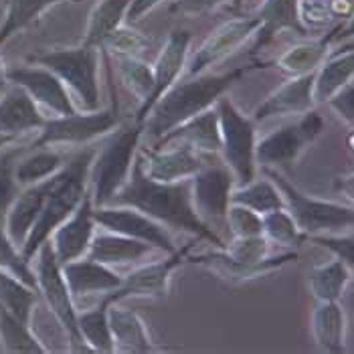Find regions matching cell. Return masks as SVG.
Returning <instances> with one entry per match:
<instances>
[{
  "label": "cell",
  "mask_w": 354,
  "mask_h": 354,
  "mask_svg": "<svg viewBox=\"0 0 354 354\" xmlns=\"http://www.w3.org/2000/svg\"><path fill=\"white\" fill-rule=\"evenodd\" d=\"M61 270L73 300L87 294H97V292L106 294L111 290H118L124 281V277L109 270V266L93 261L89 257L85 259L80 257L69 263H63Z\"/></svg>",
  "instance_id": "cb8c5ba5"
},
{
  "label": "cell",
  "mask_w": 354,
  "mask_h": 354,
  "mask_svg": "<svg viewBox=\"0 0 354 354\" xmlns=\"http://www.w3.org/2000/svg\"><path fill=\"white\" fill-rule=\"evenodd\" d=\"M231 203L243 205L259 215L286 207L281 192L272 180H255V178L231 192Z\"/></svg>",
  "instance_id": "8d00e7d4"
},
{
  "label": "cell",
  "mask_w": 354,
  "mask_h": 354,
  "mask_svg": "<svg viewBox=\"0 0 354 354\" xmlns=\"http://www.w3.org/2000/svg\"><path fill=\"white\" fill-rule=\"evenodd\" d=\"M6 65H4V61H2V57H0V87L2 85H6Z\"/></svg>",
  "instance_id": "681fc988"
},
{
  "label": "cell",
  "mask_w": 354,
  "mask_h": 354,
  "mask_svg": "<svg viewBox=\"0 0 354 354\" xmlns=\"http://www.w3.org/2000/svg\"><path fill=\"white\" fill-rule=\"evenodd\" d=\"M63 0H8L4 21L0 25V47L21 30L30 27L47 8Z\"/></svg>",
  "instance_id": "d590c367"
},
{
  "label": "cell",
  "mask_w": 354,
  "mask_h": 354,
  "mask_svg": "<svg viewBox=\"0 0 354 354\" xmlns=\"http://www.w3.org/2000/svg\"><path fill=\"white\" fill-rule=\"evenodd\" d=\"M118 304L120 301H113L108 310L109 330L113 336V353L148 354L158 351L140 314L118 308Z\"/></svg>",
  "instance_id": "d4e9b609"
},
{
  "label": "cell",
  "mask_w": 354,
  "mask_h": 354,
  "mask_svg": "<svg viewBox=\"0 0 354 354\" xmlns=\"http://www.w3.org/2000/svg\"><path fill=\"white\" fill-rule=\"evenodd\" d=\"M312 87H314V71L288 80L279 89H275L259 108L255 109L251 120L257 124V122H263L268 118L304 113V111L312 109L314 108Z\"/></svg>",
  "instance_id": "603a6c76"
},
{
  "label": "cell",
  "mask_w": 354,
  "mask_h": 354,
  "mask_svg": "<svg viewBox=\"0 0 354 354\" xmlns=\"http://www.w3.org/2000/svg\"><path fill=\"white\" fill-rule=\"evenodd\" d=\"M259 28L255 32V49L270 43L281 30H294L298 35H308L300 19V0H263L259 8Z\"/></svg>",
  "instance_id": "484cf974"
},
{
  "label": "cell",
  "mask_w": 354,
  "mask_h": 354,
  "mask_svg": "<svg viewBox=\"0 0 354 354\" xmlns=\"http://www.w3.org/2000/svg\"><path fill=\"white\" fill-rule=\"evenodd\" d=\"M30 154H23L15 166V178L21 187L37 185L57 174L63 166V156L47 148H28Z\"/></svg>",
  "instance_id": "836d02e7"
},
{
  "label": "cell",
  "mask_w": 354,
  "mask_h": 354,
  "mask_svg": "<svg viewBox=\"0 0 354 354\" xmlns=\"http://www.w3.org/2000/svg\"><path fill=\"white\" fill-rule=\"evenodd\" d=\"M39 301V292L28 288L21 279H17L12 273L0 270V304L12 312L19 320L30 324L32 308Z\"/></svg>",
  "instance_id": "74e56055"
},
{
  "label": "cell",
  "mask_w": 354,
  "mask_h": 354,
  "mask_svg": "<svg viewBox=\"0 0 354 354\" xmlns=\"http://www.w3.org/2000/svg\"><path fill=\"white\" fill-rule=\"evenodd\" d=\"M189 47H191V32L189 30H172L168 35L162 51H160L158 59H156V65L152 67V73H154L152 91L138 106L134 122L144 124V120L148 118L150 109L154 108V104L162 97L164 91H168L174 83L178 82V77L183 75V71L187 67Z\"/></svg>",
  "instance_id": "9a60e30c"
},
{
  "label": "cell",
  "mask_w": 354,
  "mask_h": 354,
  "mask_svg": "<svg viewBox=\"0 0 354 354\" xmlns=\"http://www.w3.org/2000/svg\"><path fill=\"white\" fill-rule=\"evenodd\" d=\"M6 82L21 85L27 89L28 95L37 102V106H45L57 115H69L77 111L65 83L61 82L53 71L41 65H23V67H6Z\"/></svg>",
  "instance_id": "2e32d148"
},
{
  "label": "cell",
  "mask_w": 354,
  "mask_h": 354,
  "mask_svg": "<svg viewBox=\"0 0 354 354\" xmlns=\"http://www.w3.org/2000/svg\"><path fill=\"white\" fill-rule=\"evenodd\" d=\"M233 185L235 176L225 164H205L198 172H194L191 176V194L198 217L205 223L209 218H225V213L231 205Z\"/></svg>",
  "instance_id": "5bb4252c"
},
{
  "label": "cell",
  "mask_w": 354,
  "mask_h": 354,
  "mask_svg": "<svg viewBox=\"0 0 354 354\" xmlns=\"http://www.w3.org/2000/svg\"><path fill=\"white\" fill-rule=\"evenodd\" d=\"M93 218L95 225H102L111 233L140 239L164 253L176 251V245L162 223L150 218L132 207H118V205L93 207Z\"/></svg>",
  "instance_id": "7c38bea8"
},
{
  "label": "cell",
  "mask_w": 354,
  "mask_h": 354,
  "mask_svg": "<svg viewBox=\"0 0 354 354\" xmlns=\"http://www.w3.org/2000/svg\"><path fill=\"white\" fill-rule=\"evenodd\" d=\"M306 239H310L312 243L328 249L336 259L346 263L351 270L354 268V237L351 231L346 235H324V233H318V235H308Z\"/></svg>",
  "instance_id": "f6af8a7d"
},
{
  "label": "cell",
  "mask_w": 354,
  "mask_h": 354,
  "mask_svg": "<svg viewBox=\"0 0 354 354\" xmlns=\"http://www.w3.org/2000/svg\"><path fill=\"white\" fill-rule=\"evenodd\" d=\"M146 39L130 27H118L108 39L102 43L104 51H111L115 55H136L146 47Z\"/></svg>",
  "instance_id": "ee69618b"
},
{
  "label": "cell",
  "mask_w": 354,
  "mask_h": 354,
  "mask_svg": "<svg viewBox=\"0 0 354 354\" xmlns=\"http://www.w3.org/2000/svg\"><path fill=\"white\" fill-rule=\"evenodd\" d=\"M330 108L334 109L344 122L353 124L354 122V85L353 82L346 83L342 89H338L326 102Z\"/></svg>",
  "instance_id": "bcb514c9"
},
{
  "label": "cell",
  "mask_w": 354,
  "mask_h": 354,
  "mask_svg": "<svg viewBox=\"0 0 354 354\" xmlns=\"http://www.w3.org/2000/svg\"><path fill=\"white\" fill-rule=\"evenodd\" d=\"M132 0H100L89 15L87 30L83 37L85 45L102 49V43L118 27H122Z\"/></svg>",
  "instance_id": "1f68e13d"
},
{
  "label": "cell",
  "mask_w": 354,
  "mask_h": 354,
  "mask_svg": "<svg viewBox=\"0 0 354 354\" xmlns=\"http://www.w3.org/2000/svg\"><path fill=\"white\" fill-rule=\"evenodd\" d=\"M225 2L229 0H174V8L180 10L183 15L198 17V15H207L218 6H223Z\"/></svg>",
  "instance_id": "7dc6e473"
},
{
  "label": "cell",
  "mask_w": 354,
  "mask_h": 354,
  "mask_svg": "<svg viewBox=\"0 0 354 354\" xmlns=\"http://www.w3.org/2000/svg\"><path fill=\"white\" fill-rule=\"evenodd\" d=\"M194 241L187 243L183 249L176 247V251L168 253L162 261H154L148 266H142L132 273H128L118 288L120 300H126L130 296H150V298H162L168 294V283L172 273L176 272L189 257Z\"/></svg>",
  "instance_id": "ac0fdd59"
},
{
  "label": "cell",
  "mask_w": 354,
  "mask_h": 354,
  "mask_svg": "<svg viewBox=\"0 0 354 354\" xmlns=\"http://www.w3.org/2000/svg\"><path fill=\"white\" fill-rule=\"evenodd\" d=\"M251 69L253 67H237L221 75L198 73L189 82H176L150 109L148 118L144 120V132L156 142L178 124L191 120L192 115L213 108L218 97L239 83Z\"/></svg>",
  "instance_id": "7a4b0ae2"
},
{
  "label": "cell",
  "mask_w": 354,
  "mask_h": 354,
  "mask_svg": "<svg viewBox=\"0 0 354 354\" xmlns=\"http://www.w3.org/2000/svg\"><path fill=\"white\" fill-rule=\"evenodd\" d=\"M118 73L122 82L126 83V87L136 95L140 104L150 95L154 85L152 67L138 59L136 55H118Z\"/></svg>",
  "instance_id": "f35d334b"
},
{
  "label": "cell",
  "mask_w": 354,
  "mask_h": 354,
  "mask_svg": "<svg viewBox=\"0 0 354 354\" xmlns=\"http://www.w3.org/2000/svg\"><path fill=\"white\" fill-rule=\"evenodd\" d=\"M354 53L353 45H346L340 53L328 55L322 65L314 71V87L312 97L314 104L328 102L338 89L353 82Z\"/></svg>",
  "instance_id": "83f0119b"
},
{
  "label": "cell",
  "mask_w": 354,
  "mask_h": 354,
  "mask_svg": "<svg viewBox=\"0 0 354 354\" xmlns=\"http://www.w3.org/2000/svg\"><path fill=\"white\" fill-rule=\"evenodd\" d=\"M37 257V288L39 296H43L47 306L51 308L57 322L63 326V330L69 336V351L71 353H93V348L83 340L82 332L77 328V310L73 306L71 292L67 288V281L63 277L61 263L57 261L55 249L51 245V239H47L39 251L35 253Z\"/></svg>",
  "instance_id": "52a82bcc"
},
{
  "label": "cell",
  "mask_w": 354,
  "mask_h": 354,
  "mask_svg": "<svg viewBox=\"0 0 354 354\" xmlns=\"http://www.w3.org/2000/svg\"><path fill=\"white\" fill-rule=\"evenodd\" d=\"M53 176H49V178L37 183V185L25 187V191H21L17 194V198L12 201L10 209L4 215V218H6L4 231L10 237V241L19 249L23 247L27 235L32 229V225L37 223V218L41 215L45 198H47L49 189L53 185Z\"/></svg>",
  "instance_id": "7402d4cb"
},
{
  "label": "cell",
  "mask_w": 354,
  "mask_h": 354,
  "mask_svg": "<svg viewBox=\"0 0 354 354\" xmlns=\"http://www.w3.org/2000/svg\"><path fill=\"white\" fill-rule=\"evenodd\" d=\"M93 229H95L93 201H91V192L87 189L82 203L71 213V217L65 218L49 237V239H53L51 245L55 249L57 261L63 266V263H69L73 259L83 257L95 235Z\"/></svg>",
  "instance_id": "e0dca14e"
},
{
  "label": "cell",
  "mask_w": 354,
  "mask_h": 354,
  "mask_svg": "<svg viewBox=\"0 0 354 354\" xmlns=\"http://www.w3.org/2000/svg\"><path fill=\"white\" fill-rule=\"evenodd\" d=\"M213 108L218 115L223 158L239 187H243L255 178V122L227 95H221Z\"/></svg>",
  "instance_id": "9c48e42d"
},
{
  "label": "cell",
  "mask_w": 354,
  "mask_h": 354,
  "mask_svg": "<svg viewBox=\"0 0 354 354\" xmlns=\"http://www.w3.org/2000/svg\"><path fill=\"white\" fill-rule=\"evenodd\" d=\"M113 301H122L118 296V290L106 292V296L95 308L77 314V328L82 332L83 340L93 348V353H113V336L108 320V310Z\"/></svg>",
  "instance_id": "f1b7e54d"
},
{
  "label": "cell",
  "mask_w": 354,
  "mask_h": 354,
  "mask_svg": "<svg viewBox=\"0 0 354 354\" xmlns=\"http://www.w3.org/2000/svg\"><path fill=\"white\" fill-rule=\"evenodd\" d=\"M45 120L47 118L41 113L27 89L10 83V87L0 97V134L17 140L27 132L41 130Z\"/></svg>",
  "instance_id": "44dd1931"
},
{
  "label": "cell",
  "mask_w": 354,
  "mask_h": 354,
  "mask_svg": "<svg viewBox=\"0 0 354 354\" xmlns=\"http://www.w3.org/2000/svg\"><path fill=\"white\" fill-rule=\"evenodd\" d=\"M154 247L132 239L126 235H118V233H100L93 235L89 249H87V257L93 261H100L104 266H115V263H134L144 259L146 255L152 253Z\"/></svg>",
  "instance_id": "4316f807"
},
{
  "label": "cell",
  "mask_w": 354,
  "mask_h": 354,
  "mask_svg": "<svg viewBox=\"0 0 354 354\" xmlns=\"http://www.w3.org/2000/svg\"><path fill=\"white\" fill-rule=\"evenodd\" d=\"M296 253H286L268 257V239L257 237H235V241L225 249L207 255H189L187 261L211 268L227 279H251L261 273H270L288 261H296Z\"/></svg>",
  "instance_id": "8992f818"
},
{
  "label": "cell",
  "mask_w": 354,
  "mask_h": 354,
  "mask_svg": "<svg viewBox=\"0 0 354 354\" xmlns=\"http://www.w3.org/2000/svg\"><path fill=\"white\" fill-rule=\"evenodd\" d=\"M268 178L279 189L286 209L296 221L298 229L308 235H318V233H330V231H340V229H351L354 223V213L351 207L320 201L304 194L300 189H296L283 174L272 168H263Z\"/></svg>",
  "instance_id": "ba28073f"
},
{
  "label": "cell",
  "mask_w": 354,
  "mask_h": 354,
  "mask_svg": "<svg viewBox=\"0 0 354 354\" xmlns=\"http://www.w3.org/2000/svg\"><path fill=\"white\" fill-rule=\"evenodd\" d=\"M353 277V270L340 259L314 268L310 273V290L318 301H338Z\"/></svg>",
  "instance_id": "e575fe53"
},
{
  "label": "cell",
  "mask_w": 354,
  "mask_h": 354,
  "mask_svg": "<svg viewBox=\"0 0 354 354\" xmlns=\"http://www.w3.org/2000/svg\"><path fill=\"white\" fill-rule=\"evenodd\" d=\"M231 2H233L237 8H239V6H243V4H245V2H249V0H231Z\"/></svg>",
  "instance_id": "816d5d0a"
},
{
  "label": "cell",
  "mask_w": 354,
  "mask_h": 354,
  "mask_svg": "<svg viewBox=\"0 0 354 354\" xmlns=\"http://www.w3.org/2000/svg\"><path fill=\"white\" fill-rule=\"evenodd\" d=\"M261 221H263V235L279 245L298 247L306 239V235L298 229L296 221L292 218L286 207L261 215Z\"/></svg>",
  "instance_id": "60d3db41"
},
{
  "label": "cell",
  "mask_w": 354,
  "mask_h": 354,
  "mask_svg": "<svg viewBox=\"0 0 354 354\" xmlns=\"http://www.w3.org/2000/svg\"><path fill=\"white\" fill-rule=\"evenodd\" d=\"M324 130V120L314 108L301 113L294 124L281 126L263 140L255 142V162L263 168L294 162L301 150L312 144Z\"/></svg>",
  "instance_id": "8fae6325"
},
{
  "label": "cell",
  "mask_w": 354,
  "mask_h": 354,
  "mask_svg": "<svg viewBox=\"0 0 354 354\" xmlns=\"http://www.w3.org/2000/svg\"><path fill=\"white\" fill-rule=\"evenodd\" d=\"M0 342L4 353L10 354H45L49 353L43 342L32 334L27 322L19 320L0 304Z\"/></svg>",
  "instance_id": "d6a6232c"
},
{
  "label": "cell",
  "mask_w": 354,
  "mask_h": 354,
  "mask_svg": "<svg viewBox=\"0 0 354 354\" xmlns=\"http://www.w3.org/2000/svg\"><path fill=\"white\" fill-rule=\"evenodd\" d=\"M109 205L132 207L150 218L162 223L168 229L187 231L196 239H207L217 249L227 247L218 239L217 233L211 229V225H207L194 211L191 178L174 180V183H160V180L150 178L144 172L140 152L134 158L126 185L111 196Z\"/></svg>",
  "instance_id": "6da1fadb"
},
{
  "label": "cell",
  "mask_w": 354,
  "mask_h": 354,
  "mask_svg": "<svg viewBox=\"0 0 354 354\" xmlns=\"http://www.w3.org/2000/svg\"><path fill=\"white\" fill-rule=\"evenodd\" d=\"M28 63L41 65L71 87L82 102L83 111L100 109V49L82 43L69 49H49L28 55Z\"/></svg>",
  "instance_id": "5b68a950"
},
{
  "label": "cell",
  "mask_w": 354,
  "mask_h": 354,
  "mask_svg": "<svg viewBox=\"0 0 354 354\" xmlns=\"http://www.w3.org/2000/svg\"><path fill=\"white\" fill-rule=\"evenodd\" d=\"M144 172L160 183H174L183 178H191L194 172H198L205 160L203 156L192 150L191 146L180 144L174 150H164V148H138Z\"/></svg>",
  "instance_id": "d6986e66"
},
{
  "label": "cell",
  "mask_w": 354,
  "mask_h": 354,
  "mask_svg": "<svg viewBox=\"0 0 354 354\" xmlns=\"http://www.w3.org/2000/svg\"><path fill=\"white\" fill-rule=\"evenodd\" d=\"M15 142V138L6 136V134H0V150L4 148V146H8V144H12Z\"/></svg>",
  "instance_id": "f907efd6"
},
{
  "label": "cell",
  "mask_w": 354,
  "mask_h": 354,
  "mask_svg": "<svg viewBox=\"0 0 354 354\" xmlns=\"http://www.w3.org/2000/svg\"><path fill=\"white\" fill-rule=\"evenodd\" d=\"M109 91H111V106L108 109H95L85 113L73 111L69 115H55L51 120H45L43 128L39 130V138L30 144V148H47L55 144H87L111 132L120 124L118 95L111 77H109Z\"/></svg>",
  "instance_id": "30bf717a"
},
{
  "label": "cell",
  "mask_w": 354,
  "mask_h": 354,
  "mask_svg": "<svg viewBox=\"0 0 354 354\" xmlns=\"http://www.w3.org/2000/svg\"><path fill=\"white\" fill-rule=\"evenodd\" d=\"M259 28L257 17H239L229 23H223L215 28L205 43L196 49L192 59L187 63V75L194 77L198 73H205L211 65H217L225 57L235 53L241 45H245L249 39L255 37Z\"/></svg>",
  "instance_id": "4fadbf2b"
},
{
  "label": "cell",
  "mask_w": 354,
  "mask_h": 354,
  "mask_svg": "<svg viewBox=\"0 0 354 354\" xmlns=\"http://www.w3.org/2000/svg\"><path fill=\"white\" fill-rule=\"evenodd\" d=\"M334 32H328L326 37H320V39H312V41H306L300 43L296 47H292L290 51L281 55L275 65L288 73L290 77H296V75H306V73H312L316 71L322 61L328 57V49H330V41L334 39Z\"/></svg>",
  "instance_id": "4dcf8cb0"
},
{
  "label": "cell",
  "mask_w": 354,
  "mask_h": 354,
  "mask_svg": "<svg viewBox=\"0 0 354 354\" xmlns=\"http://www.w3.org/2000/svg\"><path fill=\"white\" fill-rule=\"evenodd\" d=\"M312 332L322 351L344 353V312L338 301H318L312 314Z\"/></svg>",
  "instance_id": "f546056e"
},
{
  "label": "cell",
  "mask_w": 354,
  "mask_h": 354,
  "mask_svg": "<svg viewBox=\"0 0 354 354\" xmlns=\"http://www.w3.org/2000/svg\"><path fill=\"white\" fill-rule=\"evenodd\" d=\"M0 270L12 273L17 279H21L23 283H27L28 288L39 292L35 270L30 268L28 261H25V257L21 255V249L15 245L10 241V237L6 235V231L2 227V218H0Z\"/></svg>",
  "instance_id": "b9f144b4"
},
{
  "label": "cell",
  "mask_w": 354,
  "mask_h": 354,
  "mask_svg": "<svg viewBox=\"0 0 354 354\" xmlns=\"http://www.w3.org/2000/svg\"><path fill=\"white\" fill-rule=\"evenodd\" d=\"M27 150L28 148L10 146V144L0 150V218H4L12 201L21 192V185L15 178V166Z\"/></svg>",
  "instance_id": "ab89813d"
},
{
  "label": "cell",
  "mask_w": 354,
  "mask_h": 354,
  "mask_svg": "<svg viewBox=\"0 0 354 354\" xmlns=\"http://www.w3.org/2000/svg\"><path fill=\"white\" fill-rule=\"evenodd\" d=\"M227 225L231 229V233L235 237H257V235H263V221L261 215L247 209L243 205H237V203H231L227 213Z\"/></svg>",
  "instance_id": "7bdbcfd3"
},
{
  "label": "cell",
  "mask_w": 354,
  "mask_h": 354,
  "mask_svg": "<svg viewBox=\"0 0 354 354\" xmlns=\"http://www.w3.org/2000/svg\"><path fill=\"white\" fill-rule=\"evenodd\" d=\"M187 144L198 154H217L221 152V128L215 108L205 109L191 120L178 124L170 132L154 142V148H164L168 144Z\"/></svg>",
  "instance_id": "ffe728a7"
},
{
  "label": "cell",
  "mask_w": 354,
  "mask_h": 354,
  "mask_svg": "<svg viewBox=\"0 0 354 354\" xmlns=\"http://www.w3.org/2000/svg\"><path fill=\"white\" fill-rule=\"evenodd\" d=\"M160 2H162V0H132L126 19H130V21H140L146 12H150V10H152L154 6H158Z\"/></svg>",
  "instance_id": "c3c4849f"
},
{
  "label": "cell",
  "mask_w": 354,
  "mask_h": 354,
  "mask_svg": "<svg viewBox=\"0 0 354 354\" xmlns=\"http://www.w3.org/2000/svg\"><path fill=\"white\" fill-rule=\"evenodd\" d=\"M97 154V148H85L80 150L73 158L61 166V170L53 176V185L45 198V205L41 209V215L32 225L25 243L21 247V255L25 261H32L35 253L43 245L55 229L71 217V213L77 209L82 198L87 192L89 185V168Z\"/></svg>",
  "instance_id": "3957f363"
},
{
  "label": "cell",
  "mask_w": 354,
  "mask_h": 354,
  "mask_svg": "<svg viewBox=\"0 0 354 354\" xmlns=\"http://www.w3.org/2000/svg\"><path fill=\"white\" fill-rule=\"evenodd\" d=\"M144 134V124L132 122L122 126L113 136L106 142L89 168V183H91V201L93 207H106L111 196L120 191L132 170V164L140 148V140Z\"/></svg>",
  "instance_id": "277c9868"
}]
</instances>
